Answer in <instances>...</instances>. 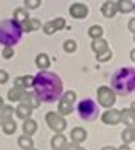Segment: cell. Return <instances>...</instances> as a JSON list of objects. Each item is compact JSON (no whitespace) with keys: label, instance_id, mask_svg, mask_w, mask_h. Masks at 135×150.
I'll use <instances>...</instances> for the list:
<instances>
[{"label":"cell","instance_id":"6da1fadb","mask_svg":"<svg viewBox=\"0 0 135 150\" xmlns=\"http://www.w3.org/2000/svg\"><path fill=\"white\" fill-rule=\"evenodd\" d=\"M34 94L39 97V101L43 103H55L60 99V96L63 92V82L57 74L48 72V70H41L34 77Z\"/></svg>","mask_w":135,"mask_h":150},{"label":"cell","instance_id":"7a4b0ae2","mask_svg":"<svg viewBox=\"0 0 135 150\" xmlns=\"http://www.w3.org/2000/svg\"><path fill=\"white\" fill-rule=\"evenodd\" d=\"M111 89L118 96H128L135 91V68L122 67L111 75Z\"/></svg>","mask_w":135,"mask_h":150},{"label":"cell","instance_id":"3957f363","mask_svg":"<svg viewBox=\"0 0 135 150\" xmlns=\"http://www.w3.org/2000/svg\"><path fill=\"white\" fill-rule=\"evenodd\" d=\"M22 38V28L17 21L5 19L0 22V45L4 46H14Z\"/></svg>","mask_w":135,"mask_h":150},{"label":"cell","instance_id":"277c9868","mask_svg":"<svg viewBox=\"0 0 135 150\" xmlns=\"http://www.w3.org/2000/svg\"><path fill=\"white\" fill-rule=\"evenodd\" d=\"M77 112L84 121H92L97 118L99 109H97V104L92 99H84L77 104Z\"/></svg>","mask_w":135,"mask_h":150},{"label":"cell","instance_id":"5b68a950","mask_svg":"<svg viewBox=\"0 0 135 150\" xmlns=\"http://www.w3.org/2000/svg\"><path fill=\"white\" fill-rule=\"evenodd\" d=\"M97 101H99V104H101L103 108H113L115 103H116L115 91H113L111 87H106V85L99 87V89H97Z\"/></svg>","mask_w":135,"mask_h":150},{"label":"cell","instance_id":"8992f818","mask_svg":"<svg viewBox=\"0 0 135 150\" xmlns=\"http://www.w3.org/2000/svg\"><path fill=\"white\" fill-rule=\"evenodd\" d=\"M46 123H48L50 128L53 131H57V133H62L67 128V121L63 120V116L60 112H48L46 114Z\"/></svg>","mask_w":135,"mask_h":150},{"label":"cell","instance_id":"52a82bcc","mask_svg":"<svg viewBox=\"0 0 135 150\" xmlns=\"http://www.w3.org/2000/svg\"><path fill=\"white\" fill-rule=\"evenodd\" d=\"M68 14L74 19H86L87 14H89V9L84 4H72L70 9H68Z\"/></svg>","mask_w":135,"mask_h":150},{"label":"cell","instance_id":"ba28073f","mask_svg":"<svg viewBox=\"0 0 135 150\" xmlns=\"http://www.w3.org/2000/svg\"><path fill=\"white\" fill-rule=\"evenodd\" d=\"M21 28H22V33H31V31H38L43 26H41V22L38 19H26V21L21 22Z\"/></svg>","mask_w":135,"mask_h":150},{"label":"cell","instance_id":"9c48e42d","mask_svg":"<svg viewBox=\"0 0 135 150\" xmlns=\"http://www.w3.org/2000/svg\"><path fill=\"white\" fill-rule=\"evenodd\" d=\"M103 123H106V125H118V123H120V111H116V109H108V111L103 114Z\"/></svg>","mask_w":135,"mask_h":150},{"label":"cell","instance_id":"30bf717a","mask_svg":"<svg viewBox=\"0 0 135 150\" xmlns=\"http://www.w3.org/2000/svg\"><path fill=\"white\" fill-rule=\"evenodd\" d=\"M120 121H123L126 126L135 128V112L132 109H123L120 111Z\"/></svg>","mask_w":135,"mask_h":150},{"label":"cell","instance_id":"8fae6325","mask_svg":"<svg viewBox=\"0 0 135 150\" xmlns=\"http://www.w3.org/2000/svg\"><path fill=\"white\" fill-rule=\"evenodd\" d=\"M22 103L28 104L31 109H36L39 104H41V101H39V97L34 92H26L24 96H22Z\"/></svg>","mask_w":135,"mask_h":150},{"label":"cell","instance_id":"7c38bea8","mask_svg":"<svg viewBox=\"0 0 135 150\" xmlns=\"http://www.w3.org/2000/svg\"><path fill=\"white\" fill-rule=\"evenodd\" d=\"M101 12H103V16L108 19L115 17L116 12H118V9H116V4L115 2H111V0H108V2H104L103 4V7H101Z\"/></svg>","mask_w":135,"mask_h":150},{"label":"cell","instance_id":"4fadbf2b","mask_svg":"<svg viewBox=\"0 0 135 150\" xmlns=\"http://www.w3.org/2000/svg\"><path fill=\"white\" fill-rule=\"evenodd\" d=\"M91 48H92V51L97 55V53H103V51H106L109 46H108V41H106V39H103V38H97V39H92Z\"/></svg>","mask_w":135,"mask_h":150},{"label":"cell","instance_id":"5bb4252c","mask_svg":"<svg viewBox=\"0 0 135 150\" xmlns=\"http://www.w3.org/2000/svg\"><path fill=\"white\" fill-rule=\"evenodd\" d=\"M70 138H72V142H75V143H82V142H86L87 138V131L84 130V128H74L72 130V133H70Z\"/></svg>","mask_w":135,"mask_h":150},{"label":"cell","instance_id":"9a60e30c","mask_svg":"<svg viewBox=\"0 0 135 150\" xmlns=\"http://www.w3.org/2000/svg\"><path fill=\"white\" fill-rule=\"evenodd\" d=\"M16 116H17V118H21V120H28V118H31V112H33V109H31V108H29L28 104H19V106H17V108H16Z\"/></svg>","mask_w":135,"mask_h":150},{"label":"cell","instance_id":"2e32d148","mask_svg":"<svg viewBox=\"0 0 135 150\" xmlns=\"http://www.w3.org/2000/svg\"><path fill=\"white\" fill-rule=\"evenodd\" d=\"M65 145H67V138H65V135H62V133H58V135H55V137L51 138V149L53 150H63Z\"/></svg>","mask_w":135,"mask_h":150},{"label":"cell","instance_id":"e0dca14e","mask_svg":"<svg viewBox=\"0 0 135 150\" xmlns=\"http://www.w3.org/2000/svg\"><path fill=\"white\" fill-rule=\"evenodd\" d=\"M34 82V77H31V75H26V77H17L16 79V87H19V89H28L31 87Z\"/></svg>","mask_w":135,"mask_h":150},{"label":"cell","instance_id":"ac0fdd59","mask_svg":"<svg viewBox=\"0 0 135 150\" xmlns=\"http://www.w3.org/2000/svg\"><path fill=\"white\" fill-rule=\"evenodd\" d=\"M116 9L120 12H123V14H128V12H132L135 9V5L132 4V0H118L116 2Z\"/></svg>","mask_w":135,"mask_h":150},{"label":"cell","instance_id":"d6986e66","mask_svg":"<svg viewBox=\"0 0 135 150\" xmlns=\"http://www.w3.org/2000/svg\"><path fill=\"white\" fill-rule=\"evenodd\" d=\"M22 130H24V135H34L36 133V130H38V125H36V121L34 120H31V118H28L26 120V123L22 125Z\"/></svg>","mask_w":135,"mask_h":150},{"label":"cell","instance_id":"ffe728a7","mask_svg":"<svg viewBox=\"0 0 135 150\" xmlns=\"http://www.w3.org/2000/svg\"><path fill=\"white\" fill-rule=\"evenodd\" d=\"M72 104L74 103H70V101H67V99H62V97H60V103H58V112H60V114H70V112L74 111Z\"/></svg>","mask_w":135,"mask_h":150},{"label":"cell","instance_id":"44dd1931","mask_svg":"<svg viewBox=\"0 0 135 150\" xmlns=\"http://www.w3.org/2000/svg\"><path fill=\"white\" fill-rule=\"evenodd\" d=\"M36 67L41 68V70H46L50 67V56L46 55V53H39V55L36 56Z\"/></svg>","mask_w":135,"mask_h":150},{"label":"cell","instance_id":"7402d4cb","mask_svg":"<svg viewBox=\"0 0 135 150\" xmlns=\"http://www.w3.org/2000/svg\"><path fill=\"white\" fill-rule=\"evenodd\" d=\"M135 138V128H132V126H126L125 130L122 131V140H123V143H132Z\"/></svg>","mask_w":135,"mask_h":150},{"label":"cell","instance_id":"603a6c76","mask_svg":"<svg viewBox=\"0 0 135 150\" xmlns=\"http://www.w3.org/2000/svg\"><path fill=\"white\" fill-rule=\"evenodd\" d=\"M2 128H4V133L5 135H12V133H16V121L12 120V118H9V120H4L2 121Z\"/></svg>","mask_w":135,"mask_h":150},{"label":"cell","instance_id":"cb8c5ba5","mask_svg":"<svg viewBox=\"0 0 135 150\" xmlns=\"http://www.w3.org/2000/svg\"><path fill=\"white\" fill-rule=\"evenodd\" d=\"M26 94L24 89H19V87H14V89H10L9 91V101H22V96Z\"/></svg>","mask_w":135,"mask_h":150},{"label":"cell","instance_id":"d4e9b609","mask_svg":"<svg viewBox=\"0 0 135 150\" xmlns=\"http://www.w3.org/2000/svg\"><path fill=\"white\" fill-rule=\"evenodd\" d=\"M17 143H19V147L22 150H28V149H31V147H33V138H31L29 135H24V137H19Z\"/></svg>","mask_w":135,"mask_h":150},{"label":"cell","instance_id":"484cf974","mask_svg":"<svg viewBox=\"0 0 135 150\" xmlns=\"http://www.w3.org/2000/svg\"><path fill=\"white\" fill-rule=\"evenodd\" d=\"M29 19V14H28V9H16L14 10V21H17V22H22V21H26Z\"/></svg>","mask_w":135,"mask_h":150},{"label":"cell","instance_id":"4316f807","mask_svg":"<svg viewBox=\"0 0 135 150\" xmlns=\"http://www.w3.org/2000/svg\"><path fill=\"white\" fill-rule=\"evenodd\" d=\"M103 33H104V29L101 28V26H91L89 28V36L92 38V39L103 38Z\"/></svg>","mask_w":135,"mask_h":150},{"label":"cell","instance_id":"83f0119b","mask_svg":"<svg viewBox=\"0 0 135 150\" xmlns=\"http://www.w3.org/2000/svg\"><path fill=\"white\" fill-rule=\"evenodd\" d=\"M113 58V51L108 48L106 51H103V53H97L96 55V60L97 62H108V60H111Z\"/></svg>","mask_w":135,"mask_h":150},{"label":"cell","instance_id":"f1b7e54d","mask_svg":"<svg viewBox=\"0 0 135 150\" xmlns=\"http://www.w3.org/2000/svg\"><path fill=\"white\" fill-rule=\"evenodd\" d=\"M63 50H65V53H74V51L77 50V43H75L74 39H67V41L63 43Z\"/></svg>","mask_w":135,"mask_h":150},{"label":"cell","instance_id":"f546056e","mask_svg":"<svg viewBox=\"0 0 135 150\" xmlns=\"http://www.w3.org/2000/svg\"><path fill=\"white\" fill-rule=\"evenodd\" d=\"M14 108H10V106H2V120H9V118H12V114H14Z\"/></svg>","mask_w":135,"mask_h":150},{"label":"cell","instance_id":"4dcf8cb0","mask_svg":"<svg viewBox=\"0 0 135 150\" xmlns=\"http://www.w3.org/2000/svg\"><path fill=\"white\" fill-rule=\"evenodd\" d=\"M43 31H45V34H48V36H51V34H55V33H57V28H55L53 21H50V22H46V24L43 26Z\"/></svg>","mask_w":135,"mask_h":150},{"label":"cell","instance_id":"1f68e13d","mask_svg":"<svg viewBox=\"0 0 135 150\" xmlns=\"http://www.w3.org/2000/svg\"><path fill=\"white\" fill-rule=\"evenodd\" d=\"M24 4H26L28 10H33V9H38L41 5V0H24Z\"/></svg>","mask_w":135,"mask_h":150},{"label":"cell","instance_id":"d6a6232c","mask_svg":"<svg viewBox=\"0 0 135 150\" xmlns=\"http://www.w3.org/2000/svg\"><path fill=\"white\" fill-rule=\"evenodd\" d=\"M60 97H62V99H67L70 103H75V99H77V96H75L74 91H68V92H65L63 96H60Z\"/></svg>","mask_w":135,"mask_h":150},{"label":"cell","instance_id":"836d02e7","mask_svg":"<svg viewBox=\"0 0 135 150\" xmlns=\"http://www.w3.org/2000/svg\"><path fill=\"white\" fill-rule=\"evenodd\" d=\"M53 24H55L57 31H58V29H65V19H63V17H57L55 21H53Z\"/></svg>","mask_w":135,"mask_h":150},{"label":"cell","instance_id":"e575fe53","mask_svg":"<svg viewBox=\"0 0 135 150\" xmlns=\"http://www.w3.org/2000/svg\"><path fill=\"white\" fill-rule=\"evenodd\" d=\"M2 55H4V58H5V60L12 58V56H14V50H12V46H5V48H4V53H2Z\"/></svg>","mask_w":135,"mask_h":150},{"label":"cell","instance_id":"d590c367","mask_svg":"<svg viewBox=\"0 0 135 150\" xmlns=\"http://www.w3.org/2000/svg\"><path fill=\"white\" fill-rule=\"evenodd\" d=\"M63 150H80V147H79V143L72 142V143H67V145L63 147Z\"/></svg>","mask_w":135,"mask_h":150},{"label":"cell","instance_id":"8d00e7d4","mask_svg":"<svg viewBox=\"0 0 135 150\" xmlns=\"http://www.w3.org/2000/svg\"><path fill=\"white\" fill-rule=\"evenodd\" d=\"M9 80V74L5 70H0V84H5Z\"/></svg>","mask_w":135,"mask_h":150},{"label":"cell","instance_id":"74e56055","mask_svg":"<svg viewBox=\"0 0 135 150\" xmlns=\"http://www.w3.org/2000/svg\"><path fill=\"white\" fill-rule=\"evenodd\" d=\"M128 29H130V31H132V33L135 34V17L128 21Z\"/></svg>","mask_w":135,"mask_h":150},{"label":"cell","instance_id":"f35d334b","mask_svg":"<svg viewBox=\"0 0 135 150\" xmlns=\"http://www.w3.org/2000/svg\"><path fill=\"white\" fill-rule=\"evenodd\" d=\"M116 150H130V147H128V145H126V143H123V145H122V147H120V149H116Z\"/></svg>","mask_w":135,"mask_h":150},{"label":"cell","instance_id":"ab89813d","mask_svg":"<svg viewBox=\"0 0 135 150\" xmlns=\"http://www.w3.org/2000/svg\"><path fill=\"white\" fill-rule=\"evenodd\" d=\"M130 58L135 62V50H132V51H130Z\"/></svg>","mask_w":135,"mask_h":150},{"label":"cell","instance_id":"60d3db41","mask_svg":"<svg viewBox=\"0 0 135 150\" xmlns=\"http://www.w3.org/2000/svg\"><path fill=\"white\" fill-rule=\"evenodd\" d=\"M130 109H132V111L135 112V101H134V103H132V106H130Z\"/></svg>","mask_w":135,"mask_h":150},{"label":"cell","instance_id":"b9f144b4","mask_svg":"<svg viewBox=\"0 0 135 150\" xmlns=\"http://www.w3.org/2000/svg\"><path fill=\"white\" fill-rule=\"evenodd\" d=\"M101 150H116V149H113V147H104V149H101Z\"/></svg>","mask_w":135,"mask_h":150},{"label":"cell","instance_id":"7bdbcfd3","mask_svg":"<svg viewBox=\"0 0 135 150\" xmlns=\"http://www.w3.org/2000/svg\"><path fill=\"white\" fill-rule=\"evenodd\" d=\"M2 106H4V101H2V97H0V109H2Z\"/></svg>","mask_w":135,"mask_h":150},{"label":"cell","instance_id":"ee69618b","mask_svg":"<svg viewBox=\"0 0 135 150\" xmlns=\"http://www.w3.org/2000/svg\"><path fill=\"white\" fill-rule=\"evenodd\" d=\"M2 121H4V120H2V116H0V123H2Z\"/></svg>","mask_w":135,"mask_h":150},{"label":"cell","instance_id":"f6af8a7d","mask_svg":"<svg viewBox=\"0 0 135 150\" xmlns=\"http://www.w3.org/2000/svg\"><path fill=\"white\" fill-rule=\"evenodd\" d=\"M28 150H34V149H33V147H31V149H28Z\"/></svg>","mask_w":135,"mask_h":150},{"label":"cell","instance_id":"bcb514c9","mask_svg":"<svg viewBox=\"0 0 135 150\" xmlns=\"http://www.w3.org/2000/svg\"><path fill=\"white\" fill-rule=\"evenodd\" d=\"M134 41H135V36H134Z\"/></svg>","mask_w":135,"mask_h":150},{"label":"cell","instance_id":"7dc6e473","mask_svg":"<svg viewBox=\"0 0 135 150\" xmlns=\"http://www.w3.org/2000/svg\"><path fill=\"white\" fill-rule=\"evenodd\" d=\"M80 150H84V149H80Z\"/></svg>","mask_w":135,"mask_h":150},{"label":"cell","instance_id":"c3c4849f","mask_svg":"<svg viewBox=\"0 0 135 150\" xmlns=\"http://www.w3.org/2000/svg\"><path fill=\"white\" fill-rule=\"evenodd\" d=\"M134 142H135V138H134Z\"/></svg>","mask_w":135,"mask_h":150}]
</instances>
